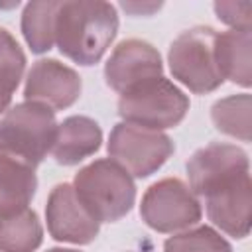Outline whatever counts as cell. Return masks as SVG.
I'll return each mask as SVG.
<instances>
[{
	"label": "cell",
	"instance_id": "obj_1",
	"mask_svg": "<svg viewBox=\"0 0 252 252\" xmlns=\"http://www.w3.org/2000/svg\"><path fill=\"white\" fill-rule=\"evenodd\" d=\"M118 33V14L102 0H63L55 16V45L61 55L91 67L102 59Z\"/></svg>",
	"mask_w": 252,
	"mask_h": 252
},
{
	"label": "cell",
	"instance_id": "obj_2",
	"mask_svg": "<svg viewBox=\"0 0 252 252\" xmlns=\"http://www.w3.org/2000/svg\"><path fill=\"white\" fill-rule=\"evenodd\" d=\"M73 189L81 205L98 222H116L126 217L136 201L132 175L110 158L94 159L75 173Z\"/></svg>",
	"mask_w": 252,
	"mask_h": 252
},
{
	"label": "cell",
	"instance_id": "obj_3",
	"mask_svg": "<svg viewBox=\"0 0 252 252\" xmlns=\"http://www.w3.org/2000/svg\"><path fill=\"white\" fill-rule=\"evenodd\" d=\"M55 134V112L43 104L24 100L8 108L0 120V152L35 169L51 152Z\"/></svg>",
	"mask_w": 252,
	"mask_h": 252
},
{
	"label": "cell",
	"instance_id": "obj_4",
	"mask_svg": "<svg viewBox=\"0 0 252 252\" xmlns=\"http://www.w3.org/2000/svg\"><path fill=\"white\" fill-rule=\"evenodd\" d=\"M189 96L165 77L144 81L118 98L122 122L150 130H165L183 122L189 110Z\"/></svg>",
	"mask_w": 252,
	"mask_h": 252
},
{
	"label": "cell",
	"instance_id": "obj_5",
	"mask_svg": "<svg viewBox=\"0 0 252 252\" xmlns=\"http://www.w3.org/2000/svg\"><path fill=\"white\" fill-rule=\"evenodd\" d=\"M215 28L195 26L181 32L169 45L167 63L173 79L195 94L213 93L224 83L215 59Z\"/></svg>",
	"mask_w": 252,
	"mask_h": 252
},
{
	"label": "cell",
	"instance_id": "obj_6",
	"mask_svg": "<svg viewBox=\"0 0 252 252\" xmlns=\"http://www.w3.org/2000/svg\"><path fill=\"white\" fill-rule=\"evenodd\" d=\"M108 158L132 177L144 179L156 173L175 152L171 138L159 130L118 122L110 130L106 144Z\"/></svg>",
	"mask_w": 252,
	"mask_h": 252
},
{
	"label": "cell",
	"instance_id": "obj_7",
	"mask_svg": "<svg viewBox=\"0 0 252 252\" xmlns=\"http://www.w3.org/2000/svg\"><path fill=\"white\" fill-rule=\"evenodd\" d=\"M140 217L152 230L175 234L195 226L203 217V209L189 185L177 177H165L146 189Z\"/></svg>",
	"mask_w": 252,
	"mask_h": 252
},
{
	"label": "cell",
	"instance_id": "obj_8",
	"mask_svg": "<svg viewBox=\"0 0 252 252\" xmlns=\"http://www.w3.org/2000/svg\"><path fill=\"white\" fill-rule=\"evenodd\" d=\"M185 169L189 189L197 197H207L244 177H250V159L238 146L213 142L199 148L187 159Z\"/></svg>",
	"mask_w": 252,
	"mask_h": 252
},
{
	"label": "cell",
	"instance_id": "obj_9",
	"mask_svg": "<svg viewBox=\"0 0 252 252\" xmlns=\"http://www.w3.org/2000/svg\"><path fill=\"white\" fill-rule=\"evenodd\" d=\"M47 230L53 240L69 244H91L100 230V222L89 215L75 195L71 183H57L45 203Z\"/></svg>",
	"mask_w": 252,
	"mask_h": 252
},
{
	"label": "cell",
	"instance_id": "obj_10",
	"mask_svg": "<svg viewBox=\"0 0 252 252\" xmlns=\"http://www.w3.org/2000/svg\"><path fill=\"white\" fill-rule=\"evenodd\" d=\"M83 91L79 73L57 61V59H37L28 71L24 85V98L28 102H37L47 108L65 110L73 106Z\"/></svg>",
	"mask_w": 252,
	"mask_h": 252
},
{
	"label": "cell",
	"instance_id": "obj_11",
	"mask_svg": "<svg viewBox=\"0 0 252 252\" xmlns=\"http://www.w3.org/2000/svg\"><path fill=\"white\" fill-rule=\"evenodd\" d=\"M158 77H163L161 55L150 41L144 39L132 37L120 41L104 63V81L118 94Z\"/></svg>",
	"mask_w": 252,
	"mask_h": 252
},
{
	"label": "cell",
	"instance_id": "obj_12",
	"mask_svg": "<svg viewBox=\"0 0 252 252\" xmlns=\"http://www.w3.org/2000/svg\"><path fill=\"white\" fill-rule=\"evenodd\" d=\"M205 199L209 220L232 238H246L252 220V183L250 177L211 193Z\"/></svg>",
	"mask_w": 252,
	"mask_h": 252
},
{
	"label": "cell",
	"instance_id": "obj_13",
	"mask_svg": "<svg viewBox=\"0 0 252 252\" xmlns=\"http://www.w3.org/2000/svg\"><path fill=\"white\" fill-rule=\"evenodd\" d=\"M100 144H102V130L98 122H94L89 116L75 114L65 118L61 124H57L51 156L59 165L71 167L96 154Z\"/></svg>",
	"mask_w": 252,
	"mask_h": 252
},
{
	"label": "cell",
	"instance_id": "obj_14",
	"mask_svg": "<svg viewBox=\"0 0 252 252\" xmlns=\"http://www.w3.org/2000/svg\"><path fill=\"white\" fill-rule=\"evenodd\" d=\"M252 33L250 30H228L215 37V59L222 79L248 89L252 85Z\"/></svg>",
	"mask_w": 252,
	"mask_h": 252
},
{
	"label": "cell",
	"instance_id": "obj_15",
	"mask_svg": "<svg viewBox=\"0 0 252 252\" xmlns=\"http://www.w3.org/2000/svg\"><path fill=\"white\" fill-rule=\"evenodd\" d=\"M37 189L35 169L0 152V217L28 209Z\"/></svg>",
	"mask_w": 252,
	"mask_h": 252
},
{
	"label": "cell",
	"instance_id": "obj_16",
	"mask_svg": "<svg viewBox=\"0 0 252 252\" xmlns=\"http://www.w3.org/2000/svg\"><path fill=\"white\" fill-rule=\"evenodd\" d=\"M43 242V226L33 209L0 217V252H35Z\"/></svg>",
	"mask_w": 252,
	"mask_h": 252
},
{
	"label": "cell",
	"instance_id": "obj_17",
	"mask_svg": "<svg viewBox=\"0 0 252 252\" xmlns=\"http://www.w3.org/2000/svg\"><path fill=\"white\" fill-rule=\"evenodd\" d=\"M59 0L28 2L22 12V35L32 53H47L55 43V16Z\"/></svg>",
	"mask_w": 252,
	"mask_h": 252
},
{
	"label": "cell",
	"instance_id": "obj_18",
	"mask_svg": "<svg viewBox=\"0 0 252 252\" xmlns=\"http://www.w3.org/2000/svg\"><path fill=\"white\" fill-rule=\"evenodd\" d=\"M250 110L252 98L248 93L230 94L211 106V120L219 132L240 142H250Z\"/></svg>",
	"mask_w": 252,
	"mask_h": 252
},
{
	"label": "cell",
	"instance_id": "obj_19",
	"mask_svg": "<svg viewBox=\"0 0 252 252\" xmlns=\"http://www.w3.org/2000/svg\"><path fill=\"white\" fill-rule=\"evenodd\" d=\"M26 71V53L16 37L0 28V116L10 108L12 94L16 93Z\"/></svg>",
	"mask_w": 252,
	"mask_h": 252
},
{
	"label": "cell",
	"instance_id": "obj_20",
	"mask_svg": "<svg viewBox=\"0 0 252 252\" xmlns=\"http://www.w3.org/2000/svg\"><path fill=\"white\" fill-rule=\"evenodd\" d=\"M163 252H232V246L213 226L201 224L169 236L163 242Z\"/></svg>",
	"mask_w": 252,
	"mask_h": 252
},
{
	"label": "cell",
	"instance_id": "obj_21",
	"mask_svg": "<svg viewBox=\"0 0 252 252\" xmlns=\"http://www.w3.org/2000/svg\"><path fill=\"white\" fill-rule=\"evenodd\" d=\"M213 10L217 18L230 26L232 30H250V14H252V2H215Z\"/></svg>",
	"mask_w": 252,
	"mask_h": 252
},
{
	"label": "cell",
	"instance_id": "obj_22",
	"mask_svg": "<svg viewBox=\"0 0 252 252\" xmlns=\"http://www.w3.org/2000/svg\"><path fill=\"white\" fill-rule=\"evenodd\" d=\"M120 8L124 10V12H128V14H132V16H140V14H144V16H152L156 10H159L161 8V4L158 2H150V4H140V2H120Z\"/></svg>",
	"mask_w": 252,
	"mask_h": 252
},
{
	"label": "cell",
	"instance_id": "obj_23",
	"mask_svg": "<svg viewBox=\"0 0 252 252\" xmlns=\"http://www.w3.org/2000/svg\"><path fill=\"white\" fill-rule=\"evenodd\" d=\"M45 252H81V250H75V248H47Z\"/></svg>",
	"mask_w": 252,
	"mask_h": 252
}]
</instances>
